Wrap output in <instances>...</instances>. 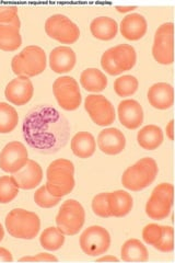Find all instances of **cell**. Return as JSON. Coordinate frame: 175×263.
<instances>
[{
  "label": "cell",
  "mask_w": 175,
  "mask_h": 263,
  "mask_svg": "<svg viewBox=\"0 0 175 263\" xmlns=\"http://www.w3.org/2000/svg\"><path fill=\"white\" fill-rule=\"evenodd\" d=\"M173 123H174V121L172 120L169 123V125L166 126V135H168V137L171 139V141H173V139H174V136H173Z\"/></svg>",
  "instance_id": "ab89813d"
},
{
  "label": "cell",
  "mask_w": 175,
  "mask_h": 263,
  "mask_svg": "<svg viewBox=\"0 0 175 263\" xmlns=\"http://www.w3.org/2000/svg\"><path fill=\"white\" fill-rule=\"evenodd\" d=\"M28 149L21 142H11L0 153V168L8 174H15L28 162Z\"/></svg>",
  "instance_id": "7c38bea8"
},
{
  "label": "cell",
  "mask_w": 175,
  "mask_h": 263,
  "mask_svg": "<svg viewBox=\"0 0 175 263\" xmlns=\"http://www.w3.org/2000/svg\"><path fill=\"white\" fill-rule=\"evenodd\" d=\"M85 108L96 125H111L115 120V110L112 103L101 95H90L85 101Z\"/></svg>",
  "instance_id": "8fae6325"
},
{
  "label": "cell",
  "mask_w": 175,
  "mask_h": 263,
  "mask_svg": "<svg viewBox=\"0 0 175 263\" xmlns=\"http://www.w3.org/2000/svg\"><path fill=\"white\" fill-rule=\"evenodd\" d=\"M108 203L111 214L114 217L126 216L134 205L131 195L122 190L108 193Z\"/></svg>",
  "instance_id": "603a6c76"
},
{
  "label": "cell",
  "mask_w": 175,
  "mask_h": 263,
  "mask_svg": "<svg viewBox=\"0 0 175 263\" xmlns=\"http://www.w3.org/2000/svg\"><path fill=\"white\" fill-rule=\"evenodd\" d=\"M41 246L48 251L61 249L65 242V235L58 228L48 227L40 237Z\"/></svg>",
  "instance_id": "f1b7e54d"
},
{
  "label": "cell",
  "mask_w": 175,
  "mask_h": 263,
  "mask_svg": "<svg viewBox=\"0 0 175 263\" xmlns=\"http://www.w3.org/2000/svg\"><path fill=\"white\" fill-rule=\"evenodd\" d=\"M19 122V115L12 105L0 102V134L12 132Z\"/></svg>",
  "instance_id": "83f0119b"
},
{
  "label": "cell",
  "mask_w": 175,
  "mask_h": 263,
  "mask_svg": "<svg viewBox=\"0 0 175 263\" xmlns=\"http://www.w3.org/2000/svg\"><path fill=\"white\" fill-rule=\"evenodd\" d=\"M161 252H171L174 249V230L170 226H162V235L154 246Z\"/></svg>",
  "instance_id": "836d02e7"
},
{
  "label": "cell",
  "mask_w": 175,
  "mask_h": 263,
  "mask_svg": "<svg viewBox=\"0 0 175 263\" xmlns=\"http://www.w3.org/2000/svg\"><path fill=\"white\" fill-rule=\"evenodd\" d=\"M4 237H5V230H4L3 226H2V224H0V241L4 239Z\"/></svg>",
  "instance_id": "7bdbcfd3"
},
{
  "label": "cell",
  "mask_w": 175,
  "mask_h": 263,
  "mask_svg": "<svg viewBox=\"0 0 175 263\" xmlns=\"http://www.w3.org/2000/svg\"><path fill=\"white\" fill-rule=\"evenodd\" d=\"M122 260L126 262H145L148 260V250L138 239H129L122 247Z\"/></svg>",
  "instance_id": "4316f807"
},
{
  "label": "cell",
  "mask_w": 175,
  "mask_h": 263,
  "mask_svg": "<svg viewBox=\"0 0 175 263\" xmlns=\"http://www.w3.org/2000/svg\"><path fill=\"white\" fill-rule=\"evenodd\" d=\"M76 53L69 46H58L49 55V66L57 73H65L72 70L76 65Z\"/></svg>",
  "instance_id": "e0dca14e"
},
{
  "label": "cell",
  "mask_w": 175,
  "mask_h": 263,
  "mask_svg": "<svg viewBox=\"0 0 175 263\" xmlns=\"http://www.w3.org/2000/svg\"><path fill=\"white\" fill-rule=\"evenodd\" d=\"M13 179L15 180L19 189L22 190H32L35 189L43 179V170L40 164L34 160H28L26 166L19 171L13 174Z\"/></svg>",
  "instance_id": "5bb4252c"
},
{
  "label": "cell",
  "mask_w": 175,
  "mask_h": 263,
  "mask_svg": "<svg viewBox=\"0 0 175 263\" xmlns=\"http://www.w3.org/2000/svg\"><path fill=\"white\" fill-rule=\"evenodd\" d=\"M111 246V236L101 226H91L82 233L80 247L88 256L98 257L105 253Z\"/></svg>",
  "instance_id": "9c48e42d"
},
{
  "label": "cell",
  "mask_w": 175,
  "mask_h": 263,
  "mask_svg": "<svg viewBox=\"0 0 175 263\" xmlns=\"http://www.w3.org/2000/svg\"><path fill=\"white\" fill-rule=\"evenodd\" d=\"M6 228L12 237L30 240L37 236L41 220L35 213L14 209L6 217Z\"/></svg>",
  "instance_id": "3957f363"
},
{
  "label": "cell",
  "mask_w": 175,
  "mask_h": 263,
  "mask_svg": "<svg viewBox=\"0 0 175 263\" xmlns=\"http://www.w3.org/2000/svg\"><path fill=\"white\" fill-rule=\"evenodd\" d=\"M92 210L95 215L108 218L112 216L110 211V203H108V193H100L92 201Z\"/></svg>",
  "instance_id": "d6a6232c"
},
{
  "label": "cell",
  "mask_w": 175,
  "mask_h": 263,
  "mask_svg": "<svg viewBox=\"0 0 175 263\" xmlns=\"http://www.w3.org/2000/svg\"><path fill=\"white\" fill-rule=\"evenodd\" d=\"M21 262L23 261H58L56 257H54L53 254H49V253H38L36 254L35 257H26V258H22L20 259Z\"/></svg>",
  "instance_id": "74e56055"
},
{
  "label": "cell",
  "mask_w": 175,
  "mask_h": 263,
  "mask_svg": "<svg viewBox=\"0 0 175 263\" xmlns=\"http://www.w3.org/2000/svg\"><path fill=\"white\" fill-rule=\"evenodd\" d=\"M81 86L87 91L90 92H100L107 86V78L104 73L96 68H88L83 70L80 76Z\"/></svg>",
  "instance_id": "484cf974"
},
{
  "label": "cell",
  "mask_w": 175,
  "mask_h": 263,
  "mask_svg": "<svg viewBox=\"0 0 175 263\" xmlns=\"http://www.w3.org/2000/svg\"><path fill=\"white\" fill-rule=\"evenodd\" d=\"M162 235V226L157 224H149L143 230V238L146 243L154 246L159 241Z\"/></svg>",
  "instance_id": "d590c367"
},
{
  "label": "cell",
  "mask_w": 175,
  "mask_h": 263,
  "mask_svg": "<svg viewBox=\"0 0 175 263\" xmlns=\"http://www.w3.org/2000/svg\"><path fill=\"white\" fill-rule=\"evenodd\" d=\"M98 145L101 152L106 155H118L126 146V138L119 128H105L99 134Z\"/></svg>",
  "instance_id": "9a60e30c"
},
{
  "label": "cell",
  "mask_w": 175,
  "mask_h": 263,
  "mask_svg": "<svg viewBox=\"0 0 175 263\" xmlns=\"http://www.w3.org/2000/svg\"><path fill=\"white\" fill-rule=\"evenodd\" d=\"M0 24H20L18 8L15 6H0Z\"/></svg>",
  "instance_id": "e575fe53"
},
{
  "label": "cell",
  "mask_w": 175,
  "mask_h": 263,
  "mask_svg": "<svg viewBox=\"0 0 175 263\" xmlns=\"http://www.w3.org/2000/svg\"><path fill=\"white\" fill-rule=\"evenodd\" d=\"M19 193V186L13 177L5 176L0 178V204L13 201Z\"/></svg>",
  "instance_id": "f546056e"
},
{
  "label": "cell",
  "mask_w": 175,
  "mask_h": 263,
  "mask_svg": "<svg viewBox=\"0 0 175 263\" xmlns=\"http://www.w3.org/2000/svg\"><path fill=\"white\" fill-rule=\"evenodd\" d=\"M12 71L18 77H34L46 68V55L43 48L30 45L15 55L11 62Z\"/></svg>",
  "instance_id": "7a4b0ae2"
},
{
  "label": "cell",
  "mask_w": 175,
  "mask_h": 263,
  "mask_svg": "<svg viewBox=\"0 0 175 263\" xmlns=\"http://www.w3.org/2000/svg\"><path fill=\"white\" fill-rule=\"evenodd\" d=\"M101 65H102V68L108 73V75L116 76V75H120V73H122V71L119 69L118 65H116V63L113 59L111 48L105 51V53H103L102 59H101Z\"/></svg>",
  "instance_id": "8d00e7d4"
},
{
  "label": "cell",
  "mask_w": 175,
  "mask_h": 263,
  "mask_svg": "<svg viewBox=\"0 0 175 263\" xmlns=\"http://www.w3.org/2000/svg\"><path fill=\"white\" fill-rule=\"evenodd\" d=\"M22 44L20 24H0V49L13 52Z\"/></svg>",
  "instance_id": "ffe728a7"
},
{
  "label": "cell",
  "mask_w": 175,
  "mask_h": 263,
  "mask_svg": "<svg viewBox=\"0 0 175 263\" xmlns=\"http://www.w3.org/2000/svg\"><path fill=\"white\" fill-rule=\"evenodd\" d=\"M148 100L149 103L158 110H166L171 108L174 102L173 87L166 82L154 84L149 89Z\"/></svg>",
  "instance_id": "ac0fdd59"
},
{
  "label": "cell",
  "mask_w": 175,
  "mask_h": 263,
  "mask_svg": "<svg viewBox=\"0 0 175 263\" xmlns=\"http://www.w3.org/2000/svg\"><path fill=\"white\" fill-rule=\"evenodd\" d=\"M134 9H136L135 6H128V7H120L118 6L116 7V10L120 11V12H129V11H132Z\"/></svg>",
  "instance_id": "60d3db41"
},
{
  "label": "cell",
  "mask_w": 175,
  "mask_h": 263,
  "mask_svg": "<svg viewBox=\"0 0 175 263\" xmlns=\"http://www.w3.org/2000/svg\"><path fill=\"white\" fill-rule=\"evenodd\" d=\"M173 194L174 189L172 184L161 183L155 186L146 205L147 215L155 220L164 219L171 212Z\"/></svg>",
  "instance_id": "52a82bcc"
},
{
  "label": "cell",
  "mask_w": 175,
  "mask_h": 263,
  "mask_svg": "<svg viewBox=\"0 0 175 263\" xmlns=\"http://www.w3.org/2000/svg\"><path fill=\"white\" fill-rule=\"evenodd\" d=\"M119 118L128 129L138 128L144 122V110L136 100H124L119 105Z\"/></svg>",
  "instance_id": "2e32d148"
},
{
  "label": "cell",
  "mask_w": 175,
  "mask_h": 263,
  "mask_svg": "<svg viewBox=\"0 0 175 263\" xmlns=\"http://www.w3.org/2000/svg\"><path fill=\"white\" fill-rule=\"evenodd\" d=\"M98 261H115V262H118L119 259L115 258V257H112V256H108V257H104V258H101V259H98Z\"/></svg>",
  "instance_id": "b9f144b4"
},
{
  "label": "cell",
  "mask_w": 175,
  "mask_h": 263,
  "mask_svg": "<svg viewBox=\"0 0 175 263\" xmlns=\"http://www.w3.org/2000/svg\"><path fill=\"white\" fill-rule=\"evenodd\" d=\"M34 201L40 208L51 209L61 202V197H56L48 192L46 185L41 186L34 194Z\"/></svg>",
  "instance_id": "1f68e13d"
},
{
  "label": "cell",
  "mask_w": 175,
  "mask_h": 263,
  "mask_svg": "<svg viewBox=\"0 0 175 263\" xmlns=\"http://www.w3.org/2000/svg\"><path fill=\"white\" fill-rule=\"evenodd\" d=\"M13 258L9 250L0 247V262H12Z\"/></svg>",
  "instance_id": "f35d334b"
},
{
  "label": "cell",
  "mask_w": 175,
  "mask_h": 263,
  "mask_svg": "<svg viewBox=\"0 0 175 263\" xmlns=\"http://www.w3.org/2000/svg\"><path fill=\"white\" fill-rule=\"evenodd\" d=\"M173 35L174 24L172 22L164 23L157 30L152 46V54L158 63L162 65H170L173 63Z\"/></svg>",
  "instance_id": "30bf717a"
},
{
  "label": "cell",
  "mask_w": 175,
  "mask_h": 263,
  "mask_svg": "<svg viewBox=\"0 0 175 263\" xmlns=\"http://www.w3.org/2000/svg\"><path fill=\"white\" fill-rule=\"evenodd\" d=\"M53 92L62 109L77 110L81 104V92L76 79L69 76L57 78L53 85Z\"/></svg>",
  "instance_id": "ba28073f"
},
{
  "label": "cell",
  "mask_w": 175,
  "mask_h": 263,
  "mask_svg": "<svg viewBox=\"0 0 175 263\" xmlns=\"http://www.w3.org/2000/svg\"><path fill=\"white\" fill-rule=\"evenodd\" d=\"M90 30L92 35L99 40L110 41L118 34V22L108 16H99L90 24Z\"/></svg>",
  "instance_id": "44dd1931"
},
{
  "label": "cell",
  "mask_w": 175,
  "mask_h": 263,
  "mask_svg": "<svg viewBox=\"0 0 175 263\" xmlns=\"http://www.w3.org/2000/svg\"><path fill=\"white\" fill-rule=\"evenodd\" d=\"M138 89V80L136 77L126 75L118 78L114 82V90L120 97L132 96Z\"/></svg>",
  "instance_id": "4dcf8cb0"
},
{
  "label": "cell",
  "mask_w": 175,
  "mask_h": 263,
  "mask_svg": "<svg viewBox=\"0 0 175 263\" xmlns=\"http://www.w3.org/2000/svg\"><path fill=\"white\" fill-rule=\"evenodd\" d=\"M86 219V212L82 205L76 200L65 201L56 216L57 228L64 235H77Z\"/></svg>",
  "instance_id": "5b68a950"
},
{
  "label": "cell",
  "mask_w": 175,
  "mask_h": 263,
  "mask_svg": "<svg viewBox=\"0 0 175 263\" xmlns=\"http://www.w3.org/2000/svg\"><path fill=\"white\" fill-rule=\"evenodd\" d=\"M147 29V20L139 13L128 14L121 22L122 35L129 41L140 40L146 34Z\"/></svg>",
  "instance_id": "d6986e66"
},
{
  "label": "cell",
  "mask_w": 175,
  "mask_h": 263,
  "mask_svg": "<svg viewBox=\"0 0 175 263\" xmlns=\"http://www.w3.org/2000/svg\"><path fill=\"white\" fill-rule=\"evenodd\" d=\"M48 192L56 197L69 194L74 187V166L68 159H57L51 162L46 171Z\"/></svg>",
  "instance_id": "6da1fadb"
},
{
  "label": "cell",
  "mask_w": 175,
  "mask_h": 263,
  "mask_svg": "<svg viewBox=\"0 0 175 263\" xmlns=\"http://www.w3.org/2000/svg\"><path fill=\"white\" fill-rule=\"evenodd\" d=\"M111 52L116 65H118L119 69L122 72L130 70L135 66L137 61V55L135 48L131 45L121 44L112 47Z\"/></svg>",
  "instance_id": "cb8c5ba5"
},
{
  "label": "cell",
  "mask_w": 175,
  "mask_h": 263,
  "mask_svg": "<svg viewBox=\"0 0 175 263\" xmlns=\"http://www.w3.org/2000/svg\"><path fill=\"white\" fill-rule=\"evenodd\" d=\"M157 175L158 166L155 160L146 157L125 170L122 177V183L128 190L136 192L152 184Z\"/></svg>",
  "instance_id": "277c9868"
},
{
  "label": "cell",
  "mask_w": 175,
  "mask_h": 263,
  "mask_svg": "<svg viewBox=\"0 0 175 263\" xmlns=\"http://www.w3.org/2000/svg\"><path fill=\"white\" fill-rule=\"evenodd\" d=\"M95 147V139L88 132H79L71 139L72 153L82 159L90 158L94 154Z\"/></svg>",
  "instance_id": "7402d4cb"
},
{
  "label": "cell",
  "mask_w": 175,
  "mask_h": 263,
  "mask_svg": "<svg viewBox=\"0 0 175 263\" xmlns=\"http://www.w3.org/2000/svg\"><path fill=\"white\" fill-rule=\"evenodd\" d=\"M34 93L32 81L28 77H16L7 85L5 90L6 99L14 105L27 104Z\"/></svg>",
  "instance_id": "4fadbf2b"
},
{
  "label": "cell",
  "mask_w": 175,
  "mask_h": 263,
  "mask_svg": "<svg viewBox=\"0 0 175 263\" xmlns=\"http://www.w3.org/2000/svg\"><path fill=\"white\" fill-rule=\"evenodd\" d=\"M46 34L62 44H73L80 37V30L76 23L64 14H53L45 22Z\"/></svg>",
  "instance_id": "8992f818"
},
{
  "label": "cell",
  "mask_w": 175,
  "mask_h": 263,
  "mask_svg": "<svg viewBox=\"0 0 175 263\" xmlns=\"http://www.w3.org/2000/svg\"><path fill=\"white\" fill-rule=\"evenodd\" d=\"M163 132L157 125H147L138 132L137 141L141 148L146 151H153L163 142Z\"/></svg>",
  "instance_id": "d4e9b609"
}]
</instances>
